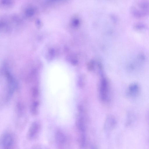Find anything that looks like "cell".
<instances>
[{
	"mask_svg": "<svg viewBox=\"0 0 149 149\" xmlns=\"http://www.w3.org/2000/svg\"><path fill=\"white\" fill-rule=\"evenodd\" d=\"M146 60L145 56L143 54H139L134 59L129 61L127 65L126 69L130 74L139 72L143 68Z\"/></svg>",
	"mask_w": 149,
	"mask_h": 149,
	"instance_id": "6da1fadb",
	"label": "cell"
},
{
	"mask_svg": "<svg viewBox=\"0 0 149 149\" xmlns=\"http://www.w3.org/2000/svg\"><path fill=\"white\" fill-rule=\"evenodd\" d=\"M137 6H134L132 9L133 15L140 17L149 14V2L143 1L137 3Z\"/></svg>",
	"mask_w": 149,
	"mask_h": 149,
	"instance_id": "7a4b0ae2",
	"label": "cell"
},
{
	"mask_svg": "<svg viewBox=\"0 0 149 149\" xmlns=\"http://www.w3.org/2000/svg\"><path fill=\"white\" fill-rule=\"evenodd\" d=\"M141 92V88L139 84L134 82L128 86L125 91V95L128 98L135 99L139 96Z\"/></svg>",
	"mask_w": 149,
	"mask_h": 149,
	"instance_id": "3957f363",
	"label": "cell"
},
{
	"mask_svg": "<svg viewBox=\"0 0 149 149\" xmlns=\"http://www.w3.org/2000/svg\"><path fill=\"white\" fill-rule=\"evenodd\" d=\"M109 86L107 79L102 76L100 81L99 95L100 99L103 101H107L108 100Z\"/></svg>",
	"mask_w": 149,
	"mask_h": 149,
	"instance_id": "277c9868",
	"label": "cell"
},
{
	"mask_svg": "<svg viewBox=\"0 0 149 149\" xmlns=\"http://www.w3.org/2000/svg\"><path fill=\"white\" fill-rule=\"evenodd\" d=\"M14 139L10 133H6L2 136L0 140L1 149H12Z\"/></svg>",
	"mask_w": 149,
	"mask_h": 149,
	"instance_id": "5b68a950",
	"label": "cell"
},
{
	"mask_svg": "<svg viewBox=\"0 0 149 149\" xmlns=\"http://www.w3.org/2000/svg\"><path fill=\"white\" fill-rule=\"evenodd\" d=\"M40 129V125L38 122L36 121L33 122L28 131L27 137L30 139H33L39 133Z\"/></svg>",
	"mask_w": 149,
	"mask_h": 149,
	"instance_id": "8992f818",
	"label": "cell"
},
{
	"mask_svg": "<svg viewBox=\"0 0 149 149\" xmlns=\"http://www.w3.org/2000/svg\"><path fill=\"white\" fill-rule=\"evenodd\" d=\"M137 118V115L135 111L132 110H129L127 113L125 125L130 126L132 125Z\"/></svg>",
	"mask_w": 149,
	"mask_h": 149,
	"instance_id": "52a82bcc",
	"label": "cell"
},
{
	"mask_svg": "<svg viewBox=\"0 0 149 149\" xmlns=\"http://www.w3.org/2000/svg\"><path fill=\"white\" fill-rule=\"evenodd\" d=\"M116 120L112 116H109L106 118L104 125V128L107 130H110L113 129L116 124Z\"/></svg>",
	"mask_w": 149,
	"mask_h": 149,
	"instance_id": "ba28073f",
	"label": "cell"
},
{
	"mask_svg": "<svg viewBox=\"0 0 149 149\" xmlns=\"http://www.w3.org/2000/svg\"><path fill=\"white\" fill-rule=\"evenodd\" d=\"M55 138L57 143L60 145H63L65 142V136L64 134L60 130L56 131L55 135Z\"/></svg>",
	"mask_w": 149,
	"mask_h": 149,
	"instance_id": "9c48e42d",
	"label": "cell"
},
{
	"mask_svg": "<svg viewBox=\"0 0 149 149\" xmlns=\"http://www.w3.org/2000/svg\"><path fill=\"white\" fill-rule=\"evenodd\" d=\"M38 104L39 103L37 102H35L33 103L31 108V113L33 115H36L38 113L37 109Z\"/></svg>",
	"mask_w": 149,
	"mask_h": 149,
	"instance_id": "30bf717a",
	"label": "cell"
},
{
	"mask_svg": "<svg viewBox=\"0 0 149 149\" xmlns=\"http://www.w3.org/2000/svg\"><path fill=\"white\" fill-rule=\"evenodd\" d=\"M134 26L135 29L138 30H141L144 28L145 26L143 24L139 23L136 24Z\"/></svg>",
	"mask_w": 149,
	"mask_h": 149,
	"instance_id": "8fae6325",
	"label": "cell"
},
{
	"mask_svg": "<svg viewBox=\"0 0 149 149\" xmlns=\"http://www.w3.org/2000/svg\"><path fill=\"white\" fill-rule=\"evenodd\" d=\"M32 94L33 97H36L38 94V91L36 88H33L32 90Z\"/></svg>",
	"mask_w": 149,
	"mask_h": 149,
	"instance_id": "7c38bea8",
	"label": "cell"
},
{
	"mask_svg": "<svg viewBox=\"0 0 149 149\" xmlns=\"http://www.w3.org/2000/svg\"><path fill=\"white\" fill-rule=\"evenodd\" d=\"M147 118L148 121L149 123V109L147 113Z\"/></svg>",
	"mask_w": 149,
	"mask_h": 149,
	"instance_id": "4fadbf2b",
	"label": "cell"
}]
</instances>
